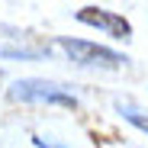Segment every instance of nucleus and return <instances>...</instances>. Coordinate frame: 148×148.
Segmentation results:
<instances>
[{"instance_id": "0eeeda50", "label": "nucleus", "mask_w": 148, "mask_h": 148, "mask_svg": "<svg viewBox=\"0 0 148 148\" xmlns=\"http://www.w3.org/2000/svg\"><path fill=\"white\" fill-rule=\"evenodd\" d=\"M0 81H3V74H0Z\"/></svg>"}, {"instance_id": "39448f33", "label": "nucleus", "mask_w": 148, "mask_h": 148, "mask_svg": "<svg viewBox=\"0 0 148 148\" xmlns=\"http://www.w3.org/2000/svg\"><path fill=\"white\" fill-rule=\"evenodd\" d=\"M119 113L126 116L132 126H138L142 132H148V116H145V113H138V110H132V106H119Z\"/></svg>"}, {"instance_id": "20e7f679", "label": "nucleus", "mask_w": 148, "mask_h": 148, "mask_svg": "<svg viewBox=\"0 0 148 148\" xmlns=\"http://www.w3.org/2000/svg\"><path fill=\"white\" fill-rule=\"evenodd\" d=\"M0 55H3V58H42V55H48V45H39V48H26V45H0Z\"/></svg>"}, {"instance_id": "7ed1b4c3", "label": "nucleus", "mask_w": 148, "mask_h": 148, "mask_svg": "<svg viewBox=\"0 0 148 148\" xmlns=\"http://www.w3.org/2000/svg\"><path fill=\"white\" fill-rule=\"evenodd\" d=\"M77 19L87 23V26H93V29L110 32L113 39H129V36H132V26H129L122 16H116V13H110V10H100V7H84V10H77Z\"/></svg>"}, {"instance_id": "f03ea898", "label": "nucleus", "mask_w": 148, "mask_h": 148, "mask_svg": "<svg viewBox=\"0 0 148 148\" xmlns=\"http://www.w3.org/2000/svg\"><path fill=\"white\" fill-rule=\"evenodd\" d=\"M58 45L64 48V55L74 64H84V68H119V64H126V55L113 52V48H103V45H93V42L58 39Z\"/></svg>"}, {"instance_id": "f257e3e1", "label": "nucleus", "mask_w": 148, "mask_h": 148, "mask_svg": "<svg viewBox=\"0 0 148 148\" xmlns=\"http://www.w3.org/2000/svg\"><path fill=\"white\" fill-rule=\"evenodd\" d=\"M10 97L19 100V103H55V106H68V110L77 106V97H74V93L61 90V87L52 84V81H36V77L16 81V84L10 87Z\"/></svg>"}, {"instance_id": "423d86ee", "label": "nucleus", "mask_w": 148, "mask_h": 148, "mask_svg": "<svg viewBox=\"0 0 148 148\" xmlns=\"http://www.w3.org/2000/svg\"><path fill=\"white\" fill-rule=\"evenodd\" d=\"M39 148H64V145H55V142H48V138H36Z\"/></svg>"}]
</instances>
